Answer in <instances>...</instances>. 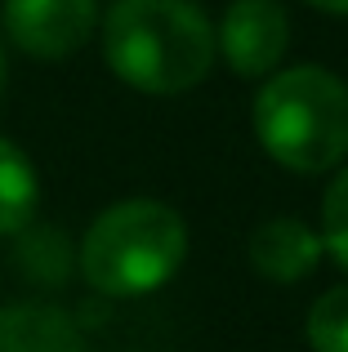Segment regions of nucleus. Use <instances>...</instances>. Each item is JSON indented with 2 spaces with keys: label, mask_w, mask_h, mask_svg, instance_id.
I'll list each match as a JSON object with an SVG mask.
<instances>
[{
  "label": "nucleus",
  "mask_w": 348,
  "mask_h": 352,
  "mask_svg": "<svg viewBox=\"0 0 348 352\" xmlns=\"http://www.w3.org/2000/svg\"><path fill=\"white\" fill-rule=\"evenodd\" d=\"M103 58L143 94H183L215 67V27L197 0H116L103 18Z\"/></svg>",
  "instance_id": "obj_1"
},
{
  "label": "nucleus",
  "mask_w": 348,
  "mask_h": 352,
  "mask_svg": "<svg viewBox=\"0 0 348 352\" xmlns=\"http://www.w3.org/2000/svg\"><path fill=\"white\" fill-rule=\"evenodd\" d=\"M188 258V223L166 201H116L89 223L76 267L89 290L107 299H139L170 281Z\"/></svg>",
  "instance_id": "obj_2"
},
{
  "label": "nucleus",
  "mask_w": 348,
  "mask_h": 352,
  "mask_svg": "<svg viewBox=\"0 0 348 352\" xmlns=\"http://www.w3.org/2000/svg\"><path fill=\"white\" fill-rule=\"evenodd\" d=\"M263 152L295 174H326L348 156V85L317 63L272 72L254 94Z\"/></svg>",
  "instance_id": "obj_3"
},
{
  "label": "nucleus",
  "mask_w": 348,
  "mask_h": 352,
  "mask_svg": "<svg viewBox=\"0 0 348 352\" xmlns=\"http://www.w3.org/2000/svg\"><path fill=\"white\" fill-rule=\"evenodd\" d=\"M0 23L27 58L58 63L94 36L98 0H5Z\"/></svg>",
  "instance_id": "obj_4"
},
{
  "label": "nucleus",
  "mask_w": 348,
  "mask_h": 352,
  "mask_svg": "<svg viewBox=\"0 0 348 352\" xmlns=\"http://www.w3.org/2000/svg\"><path fill=\"white\" fill-rule=\"evenodd\" d=\"M290 45V18L277 0H232L224 23L215 27V54L246 80L277 72Z\"/></svg>",
  "instance_id": "obj_5"
},
{
  "label": "nucleus",
  "mask_w": 348,
  "mask_h": 352,
  "mask_svg": "<svg viewBox=\"0 0 348 352\" xmlns=\"http://www.w3.org/2000/svg\"><path fill=\"white\" fill-rule=\"evenodd\" d=\"M322 236L304 223V219H268L250 232V267L272 285H295L317 272L322 263Z\"/></svg>",
  "instance_id": "obj_6"
},
{
  "label": "nucleus",
  "mask_w": 348,
  "mask_h": 352,
  "mask_svg": "<svg viewBox=\"0 0 348 352\" xmlns=\"http://www.w3.org/2000/svg\"><path fill=\"white\" fill-rule=\"evenodd\" d=\"M0 352H85V335L54 303H9L0 308Z\"/></svg>",
  "instance_id": "obj_7"
},
{
  "label": "nucleus",
  "mask_w": 348,
  "mask_h": 352,
  "mask_svg": "<svg viewBox=\"0 0 348 352\" xmlns=\"http://www.w3.org/2000/svg\"><path fill=\"white\" fill-rule=\"evenodd\" d=\"M36 210H41V179L32 156L0 134V236H18L23 228H32Z\"/></svg>",
  "instance_id": "obj_8"
},
{
  "label": "nucleus",
  "mask_w": 348,
  "mask_h": 352,
  "mask_svg": "<svg viewBox=\"0 0 348 352\" xmlns=\"http://www.w3.org/2000/svg\"><path fill=\"white\" fill-rule=\"evenodd\" d=\"M18 267L41 285H63L72 272V245L54 228H23L18 232Z\"/></svg>",
  "instance_id": "obj_9"
},
{
  "label": "nucleus",
  "mask_w": 348,
  "mask_h": 352,
  "mask_svg": "<svg viewBox=\"0 0 348 352\" xmlns=\"http://www.w3.org/2000/svg\"><path fill=\"white\" fill-rule=\"evenodd\" d=\"M308 344L313 352H348V285H335L308 308Z\"/></svg>",
  "instance_id": "obj_10"
},
{
  "label": "nucleus",
  "mask_w": 348,
  "mask_h": 352,
  "mask_svg": "<svg viewBox=\"0 0 348 352\" xmlns=\"http://www.w3.org/2000/svg\"><path fill=\"white\" fill-rule=\"evenodd\" d=\"M322 250L335 258L340 267H348V170H340V179H331L322 197Z\"/></svg>",
  "instance_id": "obj_11"
},
{
  "label": "nucleus",
  "mask_w": 348,
  "mask_h": 352,
  "mask_svg": "<svg viewBox=\"0 0 348 352\" xmlns=\"http://www.w3.org/2000/svg\"><path fill=\"white\" fill-rule=\"evenodd\" d=\"M313 9H322V14H344L348 18V0H308Z\"/></svg>",
  "instance_id": "obj_12"
},
{
  "label": "nucleus",
  "mask_w": 348,
  "mask_h": 352,
  "mask_svg": "<svg viewBox=\"0 0 348 352\" xmlns=\"http://www.w3.org/2000/svg\"><path fill=\"white\" fill-rule=\"evenodd\" d=\"M5 80H9V63H5V41H0V94H5Z\"/></svg>",
  "instance_id": "obj_13"
}]
</instances>
